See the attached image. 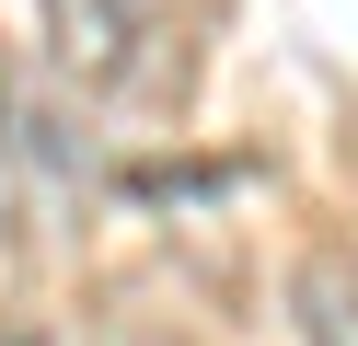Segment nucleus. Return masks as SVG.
Here are the masks:
<instances>
[{"mask_svg":"<svg viewBox=\"0 0 358 346\" xmlns=\"http://www.w3.org/2000/svg\"><path fill=\"white\" fill-rule=\"evenodd\" d=\"M47 35H58V69L127 81V58H139V0H47Z\"/></svg>","mask_w":358,"mask_h":346,"instance_id":"nucleus-1","label":"nucleus"},{"mask_svg":"<svg viewBox=\"0 0 358 346\" xmlns=\"http://www.w3.org/2000/svg\"><path fill=\"white\" fill-rule=\"evenodd\" d=\"M289 323H301V346H358V266L347 254H301L289 266Z\"/></svg>","mask_w":358,"mask_h":346,"instance_id":"nucleus-2","label":"nucleus"}]
</instances>
